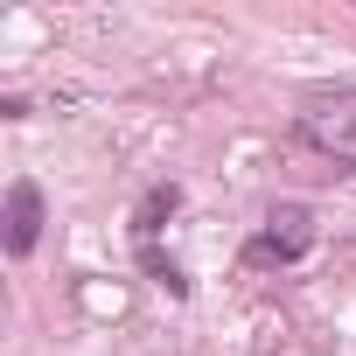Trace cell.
<instances>
[{"mask_svg": "<svg viewBox=\"0 0 356 356\" xmlns=\"http://www.w3.org/2000/svg\"><path fill=\"white\" fill-rule=\"evenodd\" d=\"M35 238H42V189H35L29 175H22V182L8 189V217H0V245H8V259H29V252H35Z\"/></svg>", "mask_w": 356, "mask_h": 356, "instance_id": "obj_3", "label": "cell"}, {"mask_svg": "<svg viewBox=\"0 0 356 356\" xmlns=\"http://www.w3.org/2000/svg\"><path fill=\"white\" fill-rule=\"evenodd\" d=\"M293 140L314 147V154H328L335 168H356V91L300 105V112H293Z\"/></svg>", "mask_w": 356, "mask_h": 356, "instance_id": "obj_1", "label": "cell"}, {"mask_svg": "<svg viewBox=\"0 0 356 356\" xmlns=\"http://www.w3.org/2000/svg\"><path fill=\"white\" fill-rule=\"evenodd\" d=\"M307 245H314V210L307 203H280V210H266V231L245 245V266H293Z\"/></svg>", "mask_w": 356, "mask_h": 356, "instance_id": "obj_2", "label": "cell"}]
</instances>
